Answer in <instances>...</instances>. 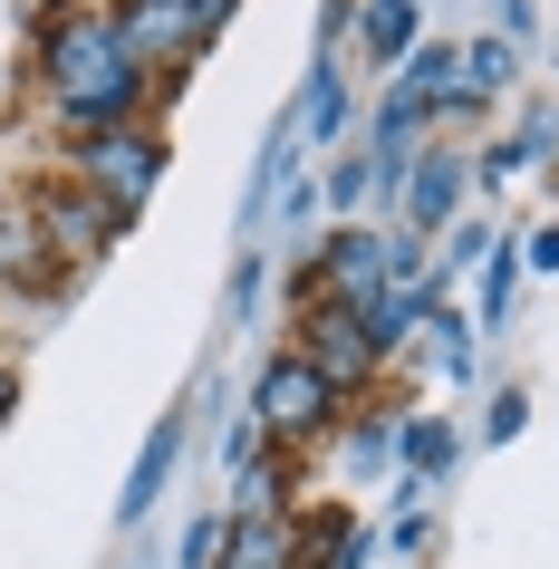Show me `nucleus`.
Here are the masks:
<instances>
[{
  "instance_id": "39448f33",
  "label": "nucleus",
  "mask_w": 559,
  "mask_h": 569,
  "mask_svg": "<svg viewBox=\"0 0 559 569\" xmlns=\"http://www.w3.org/2000/svg\"><path fill=\"white\" fill-rule=\"evenodd\" d=\"M386 270H396L386 241H348V251H338V280H348V290H367V280H386Z\"/></svg>"
},
{
  "instance_id": "20e7f679",
  "label": "nucleus",
  "mask_w": 559,
  "mask_h": 569,
  "mask_svg": "<svg viewBox=\"0 0 559 569\" xmlns=\"http://www.w3.org/2000/svg\"><path fill=\"white\" fill-rule=\"evenodd\" d=\"M97 183H107V193H117V212H126V203L154 183V154H146V146H97Z\"/></svg>"
},
{
  "instance_id": "f257e3e1",
  "label": "nucleus",
  "mask_w": 559,
  "mask_h": 569,
  "mask_svg": "<svg viewBox=\"0 0 559 569\" xmlns=\"http://www.w3.org/2000/svg\"><path fill=\"white\" fill-rule=\"evenodd\" d=\"M59 97L78 107V117H126V97H136V68H126L117 30H97V20L59 30Z\"/></svg>"
},
{
  "instance_id": "6e6552de",
  "label": "nucleus",
  "mask_w": 559,
  "mask_h": 569,
  "mask_svg": "<svg viewBox=\"0 0 559 569\" xmlns=\"http://www.w3.org/2000/svg\"><path fill=\"white\" fill-rule=\"evenodd\" d=\"M222 569H280V531H241V560H222Z\"/></svg>"
},
{
  "instance_id": "1a4fd4ad",
  "label": "nucleus",
  "mask_w": 559,
  "mask_h": 569,
  "mask_svg": "<svg viewBox=\"0 0 559 569\" xmlns=\"http://www.w3.org/2000/svg\"><path fill=\"white\" fill-rule=\"evenodd\" d=\"M443 193H453V174H443V164H425V183H415V212H443Z\"/></svg>"
},
{
  "instance_id": "f03ea898",
  "label": "nucleus",
  "mask_w": 559,
  "mask_h": 569,
  "mask_svg": "<svg viewBox=\"0 0 559 569\" xmlns=\"http://www.w3.org/2000/svg\"><path fill=\"white\" fill-rule=\"evenodd\" d=\"M328 416V377H319V367H270V387H261V425H270V435H299V425H319Z\"/></svg>"
},
{
  "instance_id": "0eeeda50",
  "label": "nucleus",
  "mask_w": 559,
  "mask_h": 569,
  "mask_svg": "<svg viewBox=\"0 0 559 569\" xmlns=\"http://www.w3.org/2000/svg\"><path fill=\"white\" fill-rule=\"evenodd\" d=\"M164 463H174V435H154V445H146V473H136V492H126V511H146V492L164 482Z\"/></svg>"
},
{
  "instance_id": "9d476101",
  "label": "nucleus",
  "mask_w": 559,
  "mask_h": 569,
  "mask_svg": "<svg viewBox=\"0 0 559 569\" xmlns=\"http://www.w3.org/2000/svg\"><path fill=\"white\" fill-rule=\"evenodd\" d=\"M0 396H10V387H0Z\"/></svg>"
},
{
  "instance_id": "7ed1b4c3",
  "label": "nucleus",
  "mask_w": 559,
  "mask_h": 569,
  "mask_svg": "<svg viewBox=\"0 0 559 569\" xmlns=\"http://www.w3.org/2000/svg\"><path fill=\"white\" fill-rule=\"evenodd\" d=\"M212 20L193 10V0H136V20H126V39L136 49H154V59H174V49H193Z\"/></svg>"
},
{
  "instance_id": "423d86ee",
  "label": "nucleus",
  "mask_w": 559,
  "mask_h": 569,
  "mask_svg": "<svg viewBox=\"0 0 559 569\" xmlns=\"http://www.w3.org/2000/svg\"><path fill=\"white\" fill-rule=\"evenodd\" d=\"M367 39H377L386 59H396V49L415 39V10H406V0H377V20H367Z\"/></svg>"
}]
</instances>
